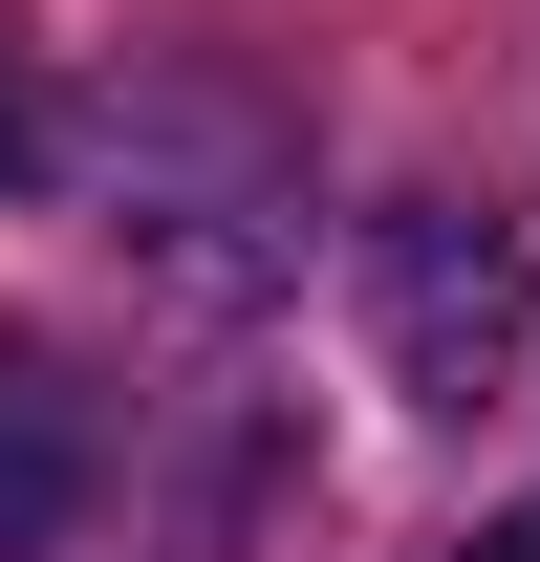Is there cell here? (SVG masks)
Masks as SVG:
<instances>
[{"instance_id":"6da1fadb","label":"cell","mask_w":540,"mask_h":562,"mask_svg":"<svg viewBox=\"0 0 540 562\" xmlns=\"http://www.w3.org/2000/svg\"><path fill=\"white\" fill-rule=\"evenodd\" d=\"M87 497H109V412L66 390V347H0V562L87 541Z\"/></svg>"},{"instance_id":"7a4b0ae2","label":"cell","mask_w":540,"mask_h":562,"mask_svg":"<svg viewBox=\"0 0 540 562\" xmlns=\"http://www.w3.org/2000/svg\"><path fill=\"white\" fill-rule=\"evenodd\" d=\"M390 347H410V390H475L519 347V260L454 238V216H390Z\"/></svg>"},{"instance_id":"277c9868","label":"cell","mask_w":540,"mask_h":562,"mask_svg":"<svg viewBox=\"0 0 540 562\" xmlns=\"http://www.w3.org/2000/svg\"><path fill=\"white\" fill-rule=\"evenodd\" d=\"M454 562H540V519H497V541H454Z\"/></svg>"},{"instance_id":"3957f363","label":"cell","mask_w":540,"mask_h":562,"mask_svg":"<svg viewBox=\"0 0 540 562\" xmlns=\"http://www.w3.org/2000/svg\"><path fill=\"white\" fill-rule=\"evenodd\" d=\"M22 173H44V109H22V66H0V195H22Z\"/></svg>"}]
</instances>
